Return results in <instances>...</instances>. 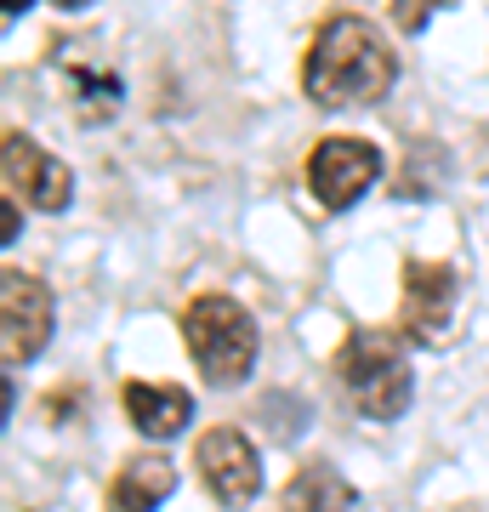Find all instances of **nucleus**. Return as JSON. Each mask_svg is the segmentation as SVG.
I'll return each mask as SVG.
<instances>
[{
	"label": "nucleus",
	"instance_id": "nucleus-1",
	"mask_svg": "<svg viewBox=\"0 0 489 512\" xmlns=\"http://www.w3.org/2000/svg\"><path fill=\"white\" fill-rule=\"evenodd\" d=\"M399 57L370 18H330L302 63V92L313 109H370L393 92Z\"/></svg>",
	"mask_w": 489,
	"mask_h": 512
},
{
	"label": "nucleus",
	"instance_id": "nucleus-2",
	"mask_svg": "<svg viewBox=\"0 0 489 512\" xmlns=\"http://www.w3.org/2000/svg\"><path fill=\"white\" fill-rule=\"evenodd\" d=\"M336 376H342L347 399L359 404V416L370 421H399L416 399V370L393 330H353L336 348Z\"/></svg>",
	"mask_w": 489,
	"mask_h": 512
},
{
	"label": "nucleus",
	"instance_id": "nucleus-3",
	"mask_svg": "<svg viewBox=\"0 0 489 512\" xmlns=\"http://www.w3.org/2000/svg\"><path fill=\"white\" fill-rule=\"evenodd\" d=\"M182 336L205 387H239L256 370V319L234 296H194L182 313Z\"/></svg>",
	"mask_w": 489,
	"mask_h": 512
},
{
	"label": "nucleus",
	"instance_id": "nucleus-4",
	"mask_svg": "<svg viewBox=\"0 0 489 512\" xmlns=\"http://www.w3.org/2000/svg\"><path fill=\"white\" fill-rule=\"evenodd\" d=\"M381 177V148L364 137H325L308 154V188L325 211H347L359 205Z\"/></svg>",
	"mask_w": 489,
	"mask_h": 512
},
{
	"label": "nucleus",
	"instance_id": "nucleus-5",
	"mask_svg": "<svg viewBox=\"0 0 489 512\" xmlns=\"http://www.w3.org/2000/svg\"><path fill=\"white\" fill-rule=\"evenodd\" d=\"M52 291L40 285L35 274H23V268H6L0 274V348L12 365L23 359H35L46 342H52Z\"/></svg>",
	"mask_w": 489,
	"mask_h": 512
},
{
	"label": "nucleus",
	"instance_id": "nucleus-6",
	"mask_svg": "<svg viewBox=\"0 0 489 512\" xmlns=\"http://www.w3.org/2000/svg\"><path fill=\"white\" fill-rule=\"evenodd\" d=\"M455 302H461V279H455L450 262H410L404 268V336L421 342V348H433L444 342L455 325Z\"/></svg>",
	"mask_w": 489,
	"mask_h": 512
},
{
	"label": "nucleus",
	"instance_id": "nucleus-7",
	"mask_svg": "<svg viewBox=\"0 0 489 512\" xmlns=\"http://www.w3.org/2000/svg\"><path fill=\"white\" fill-rule=\"evenodd\" d=\"M194 461H200L205 490L217 495L222 507H251L256 490H262V456L239 427H211L194 450Z\"/></svg>",
	"mask_w": 489,
	"mask_h": 512
},
{
	"label": "nucleus",
	"instance_id": "nucleus-8",
	"mask_svg": "<svg viewBox=\"0 0 489 512\" xmlns=\"http://www.w3.org/2000/svg\"><path fill=\"white\" fill-rule=\"evenodd\" d=\"M0 171H6V188H12V194H23L35 211H69L74 171L63 160H52L35 137L6 131V137H0Z\"/></svg>",
	"mask_w": 489,
	"mask_h": 512
},
{
	"label": "nucleus",
	"instance_id": "nucleus-9",
	"mask_svg": "<svg viewBox=\"0 0 489 512\" xmlns=\"http://www.w3.org/2000/svg\"><path fill=\"white\" fill-rule=\"evenodd\" d=\"M126 416L131 427L154 444H171L188 433V421H194V399H188V387L177 382H126Z\"/></svg>",
	"mask_w": 489,
	"mask_h": 512
},
{
	"label": "nucleus",
	"instance_id": "nucleus-10",
	"mask_svg": "<svg viewBox=\"0 0 489 512\" xmlns=\"http://www.w3.org/2000/svg\"><path fill=\"white\" fill-rule=\"evenodd\" d=\"M171 490H177V467H171V456L148 450V456L126 461L120 478L109 484V512H154V507L171 501Z\"/></svg>",
	"mask_w": 489,
	"mask_h": 512
},
{
	"label": "nucleus",
	"instance_id": "nucleus-11",
	"mask_svg": "<svg viewBox=\"0 0 489 512\" xmlns=\"http://www.w3.org/2000/svg\"><path fill=\"white\" fill-rule=\"evenodd\" d=\"M126 103V86H120V74L109 69H69V109L80 126H103L114 120Z\"/></svg>",
	"mask_w": 489,
	"mask_h": 512
},
{
	"label": "nucleus",
	"instance_id": "nucleus-12",
	"mask_svg": "<svg viewBox=\"0 0 489 512\" xmlns=\"http://www.w3.org/2000/svg\"><path fill=\"white\" fill-rule=\"evenodd\" d=\"M353 507V490H347V478L325 461H313L302 473L285 484V512H347Z\"/></svg>",
	"mask_w": 489,
	"mask_h": 512
},
{
	"label": "nucleus",
	"instance_id": "nucleus-13",
	"mask_svg": "<svg viewBox=\"0 0 489 512\" xmlns=\"http://www.w3.org/2000/svg\"><path fill=\"white\" fill-rule=\"evenodd\" d=\"M393 6V23H399L404 35H421L427 23H433V12L444 6V0H387Z\"/></svg>",
	"mask_w": 489,
	"mask_h": 512
},
{
	"label": "nucleus",
	"instance_id": "nucleus-14",
	"mask_svg": "<svg viewBox=\"0 0 489 512\" xmlns=\"http://www.w3.org/2000/svg\"><path fill=\"white\" fill-rule=\"evenodd\" d=\"M0 239H6V245L18 239V194H6V222H0Z\"/></svg>",
	"mask_w": 489,
	"mask_h": 512
},
{
	"label": "nucleus",
	"instance_id": "nucleus-15",
	"mask_svg": "<svg viewBox=\"0 0 489 512\" xmlns=\"http://www.w3.org/2000/svg\"><path fill=\"white\" fill-rule=\"evenodd\" d=\"M29 6H35V0H6V23H18L23 12H29Z\"/></svg>",
	"mask_w": 489,
	"mask_h": 512
},
{
	"label": "nucleus",
	"instance_id": "nucleus-16",
	"mask_svg": "<svg viewBox=\"0 0 489 512\" xmlns=\"http://www.w3.org/2000/svg\"><path fill=\"white\" fill-rule=\"evenodd\" d=\"M52 6H57V12H86L91 0H52Z\"/></svg>",
	"mask_w": 489,
	"mask_h": 512
}]
</instances>
